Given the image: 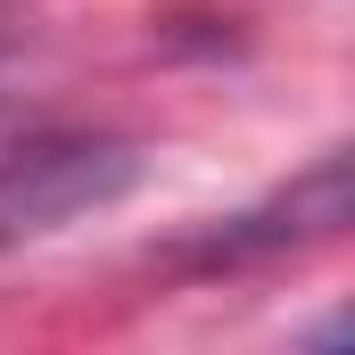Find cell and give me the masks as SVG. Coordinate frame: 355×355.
<instances>
[{
	"mask_svg": "<svg viewBox=\"0 0 355 355\" xmlns=\"http://www.w3.org/2000/svg\"><path fill=\"white\" fill-rule=\"evenodd\" d=\"M347 215H355L347 157H322L314 174H297L281 198L248 207V215H232V223H215L207 240H190V257H198V265H248V257H281V248H306V240L347 232Z\"/></svg>",
	"mask_w": 355,
	"mask_h": 355,
	"instance_id": "1",
	"label": "cell"
}]
</instances>
